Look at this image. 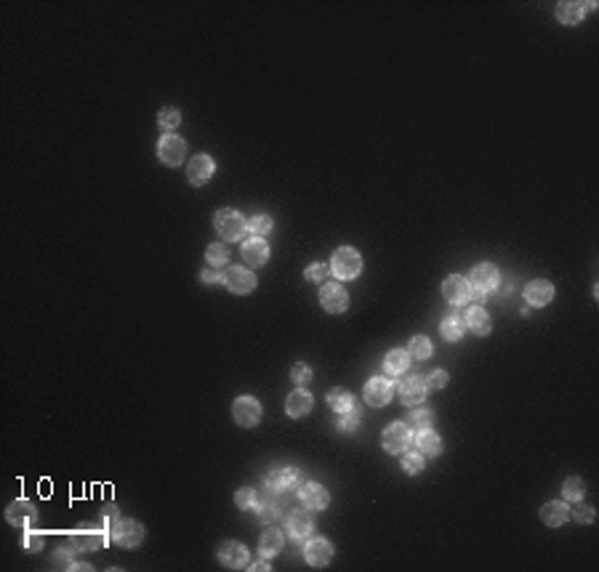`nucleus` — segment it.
<instances>
[{"label":"nucleus","mask_w":599,"mask_h":572,"mask_svg":"<svg viewBox=\"0 0 599 572\" xmlns=\"http://www.w3.org/2000/svg\"><path fill=\"white\" fill-rule=\"evenodd\" d=\"M213 226H216V232L222 234V240H226V243H235V240H240L248 232V221L232 208L216 210L213 213Z\"/></svg>","instance_id":"obj_1"},{"label":"nucleus","mask_w":599,"mask_h":572,"mask_svg":"<svg viewBox=\"0 0 599 572\" xmlns=\"http://www.w3.org/2000/svg\"><path fill=\"white\" fill-rule=\"evenodd\" d=\"M362 269V256L355 248H339L330 259V272L339 279H355Z\"/></svg>","instance_id":"obj_2"},{"label":"nucleus","mask_w":599,"mask_h":572,"mask_svg":"<svg viewBox=\"0 0 599 572\" xmlns=\"http://www.w3.org/2000/svg\"><path fill=\"white\" fill-rule=\"evenodd\" d=\"M112 540L123 546V548H136L138 543L144 540V527L136 519H118L112 524Z\"/></svg>","instance_id":"obj_3"},{"label":"nucleus","mask_w":599,"mask_h":572,"mask_svg":"<svg viewBox=\"0 0 599 572\" xmlns=\"http://www.w3.org/2000/svg\"><path fill=\"white\" fill-rule=\"evenodd\" d=\"M413 436L411 434V426L408 423H392V426H386V432H384V448L389 452H405V450H411V445H413Z\"/></svg>","instance_id":"obj_4"},{"label":"nucleus","mask_w":599,"mask_h":572,"mask_svg":"<svg viewBox=\"0 0 599 572\" xmlns=\"http://www.w3.org/2000/svg\"><path fill=\"white\" fill-rule=\"evenodd\" d=\"M232 416L238 421V426L253 429L258 421H261V405H258V399H253V397H238L235 405H232Z\"/></svg>","instance_id":"obj_5"},{"label":"nucleus","mask_w":599,"mask_h":572,"mask_svg":"<svg viewBox=\"0 0 599 572\" xmlns=\"http://www.w3.org/2000/svg\"><path fill=\"white\" fill-rule=\"evenodd\" d=\"M392 397H394V383L389 378L376 376V378H370V381L365 383V402L370 407H384V405L392 402Z\"/></svg>","instance_id":"obj_6"},{"label":"nucleus","mask_w":599,"mask_h":572,"mask_svg":"<svg viewBox=\"0 0 599 572\" xmlns=\"http://www.w3.org/2000/svg\"><path fill=\"white\" fill-rule=\"evenodd\" d=\"M301 485V471L298 468H293V466H280V468H274V471H269V477H267V487L272 490V492H288V490H293V487H298Z\"/></svg>","instance_id":"obj_7"},{"label":"nucleus","mask_w":599,"mask_h":572,"mask_svg":"<svg viewBox=\"0 0 599 572\" xmlns=\"http://www.w3.org/2000/svg\"><path fill=\"white\" fill-rule=\"evenodd\" d=\"M157 157L166 165H179L187 157V144H184V139H179L176 133H166L160 139V144H157Z\"/></svg>","instance_id":"obj_8"},{"label":"nucleus","mask_w":599,"mask_h":572,"mask_svg":"<svg viewBox=\"0 0 599 572\" xmlns=\"http://www.w3.org/2000/svg\"><path fill=\"white\" fill-rule=\"evenodd\" d=\"M224 282H226V288L232 293L245 295L256 288V275L251 269H245V266H229L226 275H224Z\"/></svg>","instance_id":"obj_9"},{"label":"nucleus","mask_w":599,"mask_h":572,"mask_svg":"<svg viewBox=\"0 0 599 572\" xmlns=\"http://www.w3.org/2000/svg\"><path fill=\"white\" fill-rule=\"evenodd\" d=\"M320 304H323L325 312L341 314V312H346V306H349V295H346V290H343L339 282H325L323 290H320Z\"/></svg>","instance_id":"obj_10"},{"label":"nucleus","mask_w":599,"mask_h":572,"mask_svg":"<svg viewBox=\"0 0 599 572\" xmlns=\"http://www.w3.org/2000/svg\"><path fill=\"white\" fill-rule=\"evenodd\" d=\"M442 295H445L447 304L461 306V304H466V301L472 298V285H469V279L461 277V275H450V277L442 282Z\"/></svg>","instance_id":"obj_11"},{"label":"nucleus","mask_w":599,"mask_h":572,"mask_svg":"<svg viewBox=\"0 0 599 572\" xmlns=\"http://www.w3.org/2000/svg\"><path fill=\"white\" fill-rule=\"evenodd\" d=\"M304 559L312 567H328L333 559V546L328 537H312L304 548Z\"/></svg>","instance_id":"obj_12"},{"label":"nucleus","mask_w":599,"mask_h":572,"mask_svg":"<svg viewBox=\"0 0 599 572\" xmlns=\"http://www.w3.org/2000/svg\"><path fill=\"white\" fill-rule=\"evenodd\" d=\"M219 562L229 570L248 567V548L242 543H235V540H224L219 546Z\"/></svg>","instance_id":"obj_13"},{"label":"nucleus","mask_w":599,"mask_h":572,"mask_svg":"<svg viewBox=\"0 0 599 572\" xmlns=\"http://www.w3.org/2000/svg\"><path fill=\"white\" fill-rule=\"evenodd\" d=\"M6 519L11 522L14 527H33L37 522V508H35L30 501H14L8 508H6Z\"/></svg>","instance_id":"obj_14"},{"label":"nucleus","mask_w":599,"mask_h":572,"mask_svg":"<svg viewBox=\"0 0 599 572\" xmlns=\"http://www.w3.org/2000/svg\"><path fill=\"white\" fill-rule=\"evenodd\" d=\"M498 269L493 264H477L474 269H472V282L469 285H474L477 288L479 295L490 293V290H496L498 288Z\"/></svg>","instance_id":"obj_15"},{"label":"nucleus","mask_w":599,"mask_h":572,"mask_svg":"<svg viewBox=\"0 0 599 572\" xmlns=\"http://www.w3.org/2000/svg\"><path fill=\"white\" fill-rule=\"evenodd\" d=\"M298 498H301V506L309 508V511H323V508H328V503H330L328 490L323 485H317V482H307V485L301 487Z\"/></svg>","instance_id":"obj_16"},{"label":"nucleus","mask_w":599,"mask_h":572,"mask_svg":"<svg viewBox=\"0 0 599 572\" xmlns=\"http://www.w3.org/2000/svg\"><path fill=\"white\" fill-rule=\"evenodd\" d=\"M427 381L424 378H418V376H408V378H402L400 386H397V391H400V402L402 405H418L421 399L427 397Z\"/></svg>","instance_id":"obj_17"},{"label":"nucleus","mask_w":599,"mask_h":572,"mask_svg":"<svg viewBox=\"0 0 599 572\" xmlns=\"http://www.w3.org/2000/svg\"><path fill=\"white\" fill-rule=\"evenodd\" d=\"M242 261L248 266H264L269 261V245L264 243V237H251L242 243Z\"/></svg>","instance_id":"obj_18"},{"label":"nucleus","mask_w":599,"mask_h":572,"mask_svg":"<svg viewBox=\"0 0 599 572\" xmlns=\"http://www.w3.org/2000/svg\"><path fill=\"white\" fill-rule=\"evenodd\" d=\"M213 171H216V163H213L211 157H208V155H195L192 160H189L187 176H189V181H192L195 187H200V184H206L208 178L213 176Z\"/></svg>","instance_id":"obj_19"},{"label":"nucleus","mask_w":599,"mask_h":572,"mask_svg":"<svg viewBox=\"0 0 599 572\" xmlns=\"http://www.w3.org/2000/svg\"><path fill=\"white\" fill-rule=\"evenodd\" d=\"M312 530H314V517H312L309 508H298V511H293L291 517H288V533H291L296 540L309 537Z\"/></svg>","instance_id":"obj_20"},{"label":"nucleus","mask_w":599,"mask_h":572,"mask_svg":"<svg viewBox=\"0 0 599 572\" xmlns=\"http://www.w3.org/2000/svg\"><path fill=\"white\" fill-rule=\"evenodd\" d=\"M312 405H314V399H312L307 389H296L285 399V413L291 418H304L312 413Z\"/></svg>","instance_id":"obj_21"},{"label":"nucleus","mask_w":599,"mask_h":572,"mask_svg":"<svg viewBox=\"0 0 599 572\" xmlns=\"http://www.w3.org/2000/svg\"><path fill=\"white\" fill-rule=\"evenodd\" d=\"M525 298H528L530 306H546L554 298V285L548 279H533L525 288Z\"/></svg>","instance_id":"obj_22"},{"label":"nucleus","mask_w":599,"mask_h":572,"mask_svg":"<svg viewBox=\"0 0 599 572\" xmlns=\"http://www.w3.org/2000/svg\"><path fill=\"white\" fill-rule=\"evenodd\" d=\"M72 543H75L78 551H96V548H102L104 533L102 530H93V527L78 530V533H72Z\"/></svg>","instance_id":"obj_23"},{"label":"nucleus","mask_w":599,"mask_h":572,"mask_svg":"<svg viewBox=\"0 0 599 572\" xmlns=\"http://www.w3.org/2000/svg\"><path fill=\"white\" fill-rule=\"evenodd\" d=\"M567 519H570V508L562 501H551L541 508V522L548 527H562Z\"/></svg>","instance_id":"obj_24"},{"label":"nucleus","mask_w":599,"mask_h":572,"mask_svg":"<svg viewBox=\"0 0 599 572\" xmlns=\"http://www.w3.org/2000/svg\"><path fill=\"white\" fill-rule=\"evenodd\" d=\"M466 328L472 330V333H477V335H488L490 328H493V322H490V314L485 312L482 306H472L469 312H466Z\"/></svg>","instance_id":"obj_25"},{"label":"nucleus","mask_w":599,"mask_h":572,"mask_svg":"<svg viewBox=\"0 0 599 572\" xmlns=\"http://www.w3.org/2000/svg\"><path fill=\"white\" fill-rule=\"evenodd\" d=\"M408 367H411V351H405V349H392L384 360V370L389 376H402V373H408Z\"/></svg>","instance_id":"obj_26"},{"label":"nucleus","mask_w":599,"mask_h":572,"mask_svg":"<svg viewBox=\"0 0 599 572\" xmlns=\"http://www.w3.org/2000/svg\"><path fill=\"white\" fill-rule=\"evenodd\" d=\"M415 445H418V452H421V455H429V458H434V455H440V452H442V439H440V434L431 432V429L418 432V436H415Z\"/></svg>","instance_id":"obj_27"},{"label":"nucleus","mask_w":599,"mask_h":572,"mask_svg":"<svg viewBox=\"0 0 599 572\" xmlns=\"http://www.w3.org/2000/svg\"><path fill=\"white\" fill-rule=\"evenodd\" d=\"M274 495H277V492H272V490L267 487V492L256 498V511H258V519L261 522H274L277 517H280V506H277V501H274Z\"/></svg>","instance_id":"obj_28"},{"label":"nucleus","mask_w":599,"mask_h":572,"mask_svg":"<svg viewBox=\"0 0 599 572\" xmlns=\"http://www.w3.org/2000/svg\"><path fill=\"white\" fill-rule=\"evenodd\" d=\"M328 405H330V410H333V413L343 416V413H349V410H352L357 402H355V397H352L346 389H339V386H336V389H330V391H328Z\"/></svg>","instance_id":"obj_29"},{"label":"nucleus","mask_w":599,"mask_h":572,"mask_svg":"<svg viewBox=\"0 0 599 572\" xmlns=\"http://www.w3.org/2000/svg\"><path fill=\"white\" fill-rule=\"evenodd\" d=\"M283 546H285V537H283V533H280V530H274V527H269V530L261 535L258 551H261L264 556H274V554H280V551H283Z\"/></svg>","instance_id":"obj_30"},{"label":"nucleus","mask_w":599,"mask_h":572,"mask_svg":"<svg viewBox=\"0 0 599 572\" xmlns=\"http://www.w3.org/2000/svg\"><path fill=\"white\" fill-rule=\"evenodd\" d=\"M586 8L591 6H583V3H557V19L562 24H578L586 14Z\"/></svg>","instance_id":"obj_31"},{"label":"nucleus","mask_w":599,"mask_h":572,"mask_svg":"<svg viewBox=\"0 0 599 572\" xmlns=\"http://www.w3.org/2000/svg\"><path fill=\"white\" fill-rule=\"evenodd\" d=\"M440 330H442V338H445V341H458L463 335V330H466V322H463L458 314H450V317L442 320Z\"/></svg>","instance_id":"obj_32"},{"label":"nucleus","mask_w":599,"mask_h":572,"mask_svg":"<svg viewBox=\"0 0 599 572\" xmlns=\"http://www.w3.org/2000/svg\"><path fill=\"white\" fill-rule=\"evenodd\" d=\"M206 259H208V264H211L213 269H219V266H226V264H229V248H226V245H219V243L208 245Z\"/></svg>","instance_id":"obj_33"},{"label":"nucleus","mask_w":599,"mask_h":572,"mask_svg":"<svg viewBox=\"0 0 599 572\" xmlns=\"http://www.w3.org/2000/svg\"><path fill=\"white\" fill-rule=\"evenodd\" d=\"M562 495H565V501L581 503L583 495H586V485H583V479H578V477H570L565 485H562Z\"/></svg>","instance_id":"obj_34"},{"label":"nucleus","mask_w":599,"mask_h":572,"mask_svg":"<svg viewBox=\"0 0 599 572\" xmlns=\"http://www.w3.org/2000/svg\"><path fill=\"white\" fill-rule=\"evenodd\" d=\"M157 122H160L163 131H173V128L181 122V112H179L176 107H163L160 115H157Z\"/></svg>","instance_id":"obj_35"},{"label":"nucleus","mask_w":599,"mask_h":572,"mask_svg":"<svg viewBox=\"0 0 599 572\" xmlns=\"http://www.w3.org/2000/svg\"><path fill=\"white\" fill-rule=\"evenodd\" d=\"M411 357H415V360H429L431 357V341H429L427 335H415L411 341Z\"/></svg>","instance_id":"obj_36"},{"label":"nucleus","mask_w":599,"mask_h":572,"mask_svg":"<svg viewBox=\"0 0 599 572\" xmlns=\"http://www.w3.org/2000/svg\"><path fill=\"white\" fill-rule=\"evenodd\" d=\"M43 543H46V535L43 533H33V530H24V535H21V548L24 551H43Z\"/></svg>","instance_id":"obj_37"},{"label":"nucleus","mask_w":599,"mask_h":572,"mask_svg":"<svg viewBox=\"0 0 599 572\" xmlns=\"http://www.w3.org/2000/svg\"><path fill=\"white\" fill-rule=\"evenodd\" d=\"M256 490L253 487H240L238 495H235V501H238V508L242 511H251V508H256Z\"/></svg>","instance_id":"obj_38"},{"label":"nucleus","mask_w":599,"mask_h":572,"mask_svg":"<svg viewBox=\"0 0 599 572\" xmlns=\"http://www.w3.org/2000/svg\"><path fill=\"white\" fill-rule=\"evenodd\" d=\"M408 426L415 429V432L431 429V413H429V410H413L411 416H408Z\"/></svg>","instance_id":"obj_39"},{"label":"nucleus","mask_w":599,"mask_h":572,"mask_svg":"<svg viewBox=\"0 0 599 572\" xmlns=\"http://www.w3.org/2000/svg\"><path fill=\"white\" fill-rule=\"evenodd\" d=\"M269 229H272V219H269V216H253V219L248 221V232H251L253 237H264Z\"/></svg>","instance_id":"obj_40"},{"label":"nucleus","mask_w":599,"mask_h":572,"mask_svg":"<svg viewBox=\"0 0 599 572\" xmlns=\"http://www.w3.org/2000/svg\"><path fill=\"white\" fill-rule=\"evenodd\" d=\"M402 468H405L408 474H418V471H424V455H421V452L405 450V455H402Z\"/></svg>","instance_id":"obj_41"},{"label":"nucleus","mask_w":599,"mask_h":572,"mask_svg":"<svg viewBox=\"0 0 599 572\" xmlns=\"http://www.w3.org/2000/svg\"><path fill=\"white\" fill-rule=\"evenodd\" d=\"M357 423H359V405H355L349 413H343L341 421H339V429H343V432H355L357 429Z\"/></svg>","instance_id":"obj_42"},{"label":"nucleus","mask_w":599,"mask_h":572,"mask_svg":"<svg viewBox=\"0 0 599 572\" xmlns=\"http://www.w3.org/2000/svg\"><path fill=\"white\" fill-rule=\"evenodd\" d=\"M291 378L298 383V386H304V383L312 381V367H309V365H304V362H296L291 367Z\"/></svg>","instance_id":"obj_43"},{"label":"nucleus","mask_w":599,"mask_h":572,"mask_svg":"<svg viewBox=\"0 0 599 572\" xmlns=\"http://www.w3.org/2000/svg\"><path fill=\"white\" fill-rule=\"evenodd\" d=\"M573 517H575L578 522H583V524H589V522H594V508L575 503V508H573Z\"/></svg>","instance_id":"obj_44"},{"label":"nucleus","mask_w":599,"mask_h":572,"mask_svg":"<svg viewBox=\"0 0 599 572\" xmlns=\"http://www.w3.org/2000/svg\"><path fill=\"white\" fill-rule=\"evenodd\" d=\"M325 275H328V266H323V264H312L307 269V279H312V282H320Z\"/></svg>","instance_id":"obj_45"},{"label":"nucleus","mask_w":599,"mask_h":572,"mask_svg":"<svg viewBox=\"0 0 599 572\" xmlns=\"http://www.w3.org/2000/svg\"><path fill=\"white\" fill-rule=\"evenodd\" d=\"M427 386H429V389H442V386H447V373H445V370H434Z\"/></svg>","instance_id":"obj_46"},{"label":"nucleus","mask_w":599,"mask_h":572,"mask_svg":"<svg viewBox=\"0 0 599 572\" xmlns=\"http://www.w3.org/2000/svg\"><path fill=\"white\" fill-rule=\"evenodd\" d=\"M102 517L107 519V524H109V522H118V506H112V503H109V506H104Z\"/></svg>","instance_id":"obj_47"},{"label":"nucleus","mask_w":599,"mask_h":572,"mask_svg":"<svg viewBox=\"0 0 599 572\" xmlns=\"http://www.w3.org/2000/svg\"><path fill=\"white\" fill-rule=\"evenodd\" d=\"M222 275H219V269H206L203 272V282H219Z\"/></svg>","instance_id":"obj_48"},{"label":"nucleus","mask_w":599,"mask_h":572,"mask_svg":"<svg viewBox=\"0 0 599 572\" xmlns=\"http://www.w3.org/2000/svg\"><path fill=\"white\" fill-rule=\"evenodd\" d=\"M251 570H269V562L267 559H261V562H256V564H248Z\"/></svg>","instance_id":"obj_49"}]
</instances>
